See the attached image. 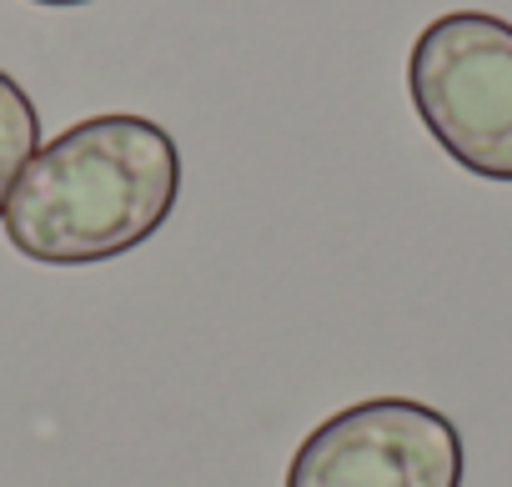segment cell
<instances>
[{
    "instance_id": "6da1fadb",
    "label": "cell",
    "mask_w": 512,
    "mask_h": 487,
    "mask_svg": "<svg viewBox=\"0 0 512 487\" xmlns=\"http://www.w3.org/2000/svg\"><path fill=\"white\" fill-rule=\"evenodd\" d=\"M181 196V151L146 116L106 111L66 126L21 171L6 241L46 267H96L151 241Z\"/></svg>"
},
{
    "instance_id": "7a4b0ae2",
    "label": "cell",
    "mask_w": 512,
    "mask_h": 487,
    "mask_svg": "<svg viewBox=\"0 0 512 487\" xmlns=\"http://www.w3.org/2000/svg\"><path fill=\"white\" fill-rule=\"evenodd\" d=\"M432 141L472 176L512 181V26L487 11L437 16L407 61Z\"/></svg>"
},
{
    "instance_id": "3957f363",
    "label": "cell",
    "mask_w": 512,
    "mask_h": 487,
    "mask_svg": "<svg viewBox=\"0 0 512 487\" xmlns=\"http://www.w3.org/2000/svg\"><path fill=\"white\" fill-rule=\"evenodd\" d=\"M287 487H462V437L427 402L367 397L302 437Z\"/></svg>"
},
{
    "instance_id": "277c9868",
    "label": "cell",
    "mask_w": 512,
    "mask_h": 487,
    "mask_svg": "<svg viewBox=\"0 0 512 487\" xmlns=\"http://www.w3.org/2000/svg\"><path fill=\"white\" fill-rule=\"evenodd\" d=\"M36 151H41V116L21 91V81L0 71V216H6V201Z\"/></svg>"
},
{
    "instance_id": "5b68a950",
    "label": "cell",
    "mask_w": 512,
    "mask_h": 487,
    "mask_svg": "<svg viewBox=\"0 0 512 487\" xmlns=\"http://www.w3.org/2000/svg\"><path fill=\"white\" fill-rule=\"evenodd\" d=\"M36 6H91V0H36Z\"/></svg>"
}]
</instances>
